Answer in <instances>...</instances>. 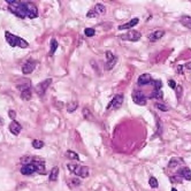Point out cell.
Segmentation results:
<instances>
[{
    "label": "cell",
    "mask_w": 191,
    "mask_h": 191,
    "mask_svg": "<svg viewBox=\"0 0 191 191\" xmlns=\"http://www.w3.org/2000/svg\"><path fill=\"white\" fill-rule=\"evenodd\" d=\"M9 5L8 9L20 18H36L38 16V9L35 4L30 1H20V0H7Z\"/></svg>",
    "instance_id": "1"
},
{
    "label": "cell",
    "mask_w": 191,
    "mask_h": 191,
    "mask_svg": "<svg viewBox=\"0 0 191 191\" xmlns=\"http://www.w3.org/2000/svg\"><path fill=\"white\" fill-rule=\"evenodd\" d=\"M38 172L39 174H45V166L43 161H41L38 158H34V161L31 163H27V165H23L22 168H21V174L22 175H31V174Z\"/></svg>",
    "instance_id": "2"
},
{
    "label": "cell",
    "mask_w": 191,
    "mask_h": 191,
    "mask_svg": "<svg viewBox=\"0 0 191 191\" xmlns=\"http://www.w3.org/2000/svg\"><path fill=\"white\" fill-rule=\"evenodd\" d=\"M5 38H6L7 43L11 45L12 47H21V48H27L29 46V43L27 41H24L22 38H20L18 36L13 35L9 31H6L5 32Z\"/></svg>",
    "instance_id": "3"
},
{
    "label": "cell",
    "mask_w": 191,
    "mask_h": 191,
    "mask_svg": "<svg viewBox=\"0 0 191 191\" xmlns=\"http://www.w3.org/2000/svg\"><path fill=\"white\" fill-rule=\"evenodd\" d=\"M123 99H124L123 94H121V93H117V94H115V96H114V98L110 100V103L108 104V106H107V110H119V108L122 106V104H123Z\"/></svg>",
    "instance_id": "4"
},
{
    "label": "cell",
    "mask_w": 191,
    "mask_h": 191,
    "mask_svg": "<svg viewBox=\"0 0 191 191\" xmlns=\"http://www.w3.org/2000/svg\"><path fill=\"white\" fill-rule=\"evenodd\" d=\"M51 83H52V78H46V80H44V81L41 82V83H38L35 87L36 93H37L38 96L43 97V96L45 94V92H46V90L50 87Z\"/></svg>",
    "instance_id": "5"
},
{
    "label": "cell",
    "mask_w": 191,
    "mask_h": 191,
    "mask_svg": "<svg viewBox=\"0 0 191 191\" xmlns=\"http://www.w3.org/2000/svg\"><path fill=\"white\" fill-rule=\"evenodd\" d=\"M106 54V62H105V69L106 70H112L115 67L116 62H117V57L114 55L110 51H107L105 53Z\"/></svg>",
    "instance_id": "6"
},
{
    "label": "cell",
    "mask_w": 191,
    "mask_h": 191,
    "mask_svg": "<svg viewBox=\"0 0 191 191\" xmlns=\"http://www.w3.org/2000/svg\"><path fill=\"white\" fill-rule=\"evenodd\" d=\"M133 100L135 104L139 105V106H145L146 105V97L142 91L139 90H135L133 92Z\"/></svg>",
    "instance_id": "7"
},
{
    "label": "cell",
    "mask_w": 191,
    "mask_h": 191,
    "mask_svg": "<svg viewBox=\"0 0 191 191\" xmlns=\"http://www.w3.org/2000/svg\"><path fill=\"white\" fill-rule=\"evenodd\" d=\"M140 37H142L140 32L136 31V30H130V31H128L127 34L121 36V39L128 41H137L140 39Z\"/></svg>",
    "instance_id": "8"
},
{
    "label": "cell",
    "mask_w": 191,
    "mask_h": 191,
    "mask_svg": "<svg viewBox=\"0 0 191 191\" xmlns=\"http://www.w3.org/2000/svg\"><path fill=\"white\" fill-rule=\"evenodd\" d=\"M36 64H37V62H36L35 60L29 59V60L25 61L24 64L22 66V73H23L24 75H29V74H31V73L35 70Z\"/></svg>",
    "instance_id": "9"
},
{
    "label": "cell",
    "mask_w": 191,
    "mask_h": 191,
    "mask_svg": "<svg viewBox=\"0 0 191 191\" xmlns=\"http://www.w3.org/2000/svg\"><path fill=\"white\" fill-rule=\"evenodd\" d=\"M89 172H90L89 167H87V166H80L78 165L75 170H74V174L77 175V176H80V177H82V179H87V177H89V175H90Z\"/></svg>",
    "instance_id": "10"
},
{
    "label": "cell",
    "mask_w": 191,
    "mask_h": 191,
    "mask_svg": "<svg viewBox=\"0 0 191 191\" xmlns=\"http://www.w3.org/2000/svg\"><path fill=\"white\" fill-rule=\"evenodd\" d=\"M21 130H22V126H21L18 122H16L15 120L11 122V124H9V131H11L14 136H18L20 133H21Z\"/></svg>",
    "instance_id": "11"
},
{
    "label": "cell",
    "mask_w": 191,
    "mask_h": 191,
    "mask_svg": "<svg viewBox=\"0 0 191 191\" xmlns=\"http://www.w3.org/2000/svg\"><path fill=\"white\" fill-rule=\"evenodd\" d=\"M137 83H138V85H147V84L152 83V76L150 74H142L138 77Z\"/></svg>",
    "instance_id": "12"
},
{
    "label": "cell",
    "mask_w": 191,
    "mask_h": 191,
    "mask_svg": "<svg viewBox=\"0 0 191 191\" xmlns=\"http://www.w3.org/2000/svg\"><path fill=\"white\" fill-rule=\"evenodd\" d=\"M139 22L138 18H133L131 21H129L128 23H124V24H121V25H119V28L117 29L119 30H127V29H131L133 27H135V25H137Z\"/></svg>",
    "instance_id": "13"
},
{
    "label": "cell",
    "mask_w": 191,
    "mask_h": 191,
    "mask_svg": "<svg viewBox=\"0 0 191 191\" xmlns=\"http://www.w3.org/2000/svg\"><path fill=\"white\" fill-rule=\"evenodd\" d=\"M179 176L183 177V179H186V181H190L191 179V169L188 167L181 168V169L179 170Z\"/></svg>",
    "instance_id": "14"
},
{
    "label": "cell",
    "mask_w": 191,
    "mask_h": 191,
    "mask_svg": "<svg viewBox=\"0 0 191 191\" xmlns=\"http://www.w3.org/2000/svg\"><path fill=\"white\" fill-rule=\"evenodd\" d=\"M163 35H165V31H163V30H156L154 32L150 34L149 39H150L151 41H159L160 38H162Z\"/></svg>",
    "instance_id": "15"
},
{
    "label": "cell",
    "mask_w": 191,
    "mask_h": 191,
    "mask_svg": "<svg viewBox=\"0 0 191 191\" xmlns=\"http://www.w3.org/2000/svg\"><path fill=\"white\" fill-rule=\"evenodd\" d=\"M59 173H60L59 167H53L50 172V175H48V181L50 182H55L59 177Z\"/></svg>",
    "instance_id": "16"
},
{
    "label": "cell",
    "mask_w": 191,
    "mask_h": 191,
    "mask_svg": "<svg viewBox=\"0 0 191 191\" xmlns=\"http://www.w3.org/2000/svg\"><path fill=\"white\" fill-rule=\"evenodd\" d=\"M16 87L22 92V91L27 90V89H30V87H31V84H30L29 80H22L21 83H18V84H16Z\"/></svg>",
    "instance_id": "17"
},
{
    "label": "cell",
    "mask_w": 191,
    "mask_h": 191,
    "mask_svg": "<svg viewBox=\"0 0 191 191\" xmlns=\"http://www.w3.org/2000/svg\"><path fill=\"white\" fill-rule=\"evenodd\" d=\"M181 163H183V160L181 158H172L169 160V163H168V167L169 168H174V167H177L179 166Z\"/></svg>",
    "instance_id": "18"
},
{
    "label": "cell",
    "mask_w": 191,
    "mask_h": 191,
    "mask_svg": "<svg viewBox=\"0 0 191 191\" xmlns=\"http://www.w3.org/2000/svg\"><path fill=\"white\" fill-rule=\"evenodd\" d=\"M92 9L94 11V12H96V14H97L98 16H99V15H103V14H105V13H106V7H105L103 4H97L96 6L93 7Z\"/></svg>",
    "instance_id": "19"
},
{
    "label": "cell",
    "mask_w": 191,
    "mask_h": 191,
    "mask_svg": "<svg viewBox=\"0 0 191 191\" xmlns=\"http://www.w3.org/2000/svg\"><path fill=\"white\" fill-rule=\"evenodd\" d=\"M77 107H78V103L75 101V100H73V101H70L67 104V112L68 113H73V112H75L77 110Z\"/></svg>",
    "instance_id": "20"
},
{
    "label": "cell",
    "mask_w": 191,
    "mask_h": 191,
    "mask_svg": "<svg viewBox=\"0 0 191 191\" xmlns=\"http://www.w3.org/2000/svg\"><path fill=\"white\" fill-rule=\"evenodd\" d=\"M181 23L184 25L185 28H188V29H191V16H182L181 18Z\"/></svg>",
    "instance_id": "21"
},
{
    "label": "cell",
    "mask_w": 191,
    "mask_h": 191,
    "mask_svg": "<svg viewBox=\"0 0 191 191\" xmlns=\"http://www.w3.org/2000/svg\"><path fill=\"white\" fill-rule=\"evenodd\" d=\"M31 96H32V90H31V87L21 92V98L23 99V100H30V99H31Z\"/></svg>",
    "instance_id": "22"
},
{
    "label": "cell",
    "mask_w": 191,
    "mask_h": 191,
    "mask_svg": "<svg viewBox=\"0 0 191 191\" xmlns=\"http://www.w3.org/2000/svg\"><path fill=\"white\" fill-rule=\"evenodd\" d=\"M66 156H67L68 159H70V160H78V159H80L78 154L76 153L75 151H71V150H68L66 152Z\"/></svg>",
    "instance_id": "23"
},
{
    "label": "cell",
    "mask_w": 191,
    "mask_h": 191,
    "mask_svg": "<svg viewBox=\"0 0 191 191\" xmlns=\"http://www.w3.org/2000/svg\"><path fill=\"white\" fill-rule=\"evenodd\" d=\"M58 46H59V44H58V41H57V39H52V41H51V50H50V54H51V55H53V54L55 53Z\"/></svg>",
    "instance_id": "24"
},
{
    "label": "cell",
    "mask_w": 191,
    "mask_h": 191,
    "mask_svg": "<svg viewBox=\"0 0 191 191\" xmlns=\"http://www.w3.org/2000/svg\"><path fill=\"white\" fill-rule=\"evenodd\" d=\"M44 142H41L39 139H35L34 142H32V146H34V149L36 150H39V149H43L44 147Z\"/></svg>",
    "instance_id": "25"
},
{
    "label": "cell",
    "mask_w": 191,
    "mask_h": 191,
    "mask_svg": "<svg viewBox=\"0 0 191 191\" xmlns=\"http://www.w3.org/2000/svg\"><path fill=\"white\" fill-rule=\"evenodd\" d=\"M154 107H156V110H161V112H168V110H169L166 105L161 104V103H156V104H154Z\"/></svg>",
    "instance_id": "26"
},
{
    "label": "cell",
    "mask_w": 191,
    "mask_h": 191,
    "mask_svg": "<svg viewBox=\"0 0 191 191\" xmlns=\"http://www.w3.org/2000/svg\"><path fill=\"white\" fill-rule=\"evenodd\" d=\"M68 184H69L70 188H75V186H80L81 185V181L78 179H71L68 182Z\"/></svg>",
    "instance_id": "27"
},
{
    "label": "cell",
    "mask_w": 191,
    "mask_h": 191,
    "mask_svg": "<svg viewBox=\"0 0 191 191\" xmlns=\"http://www.w3.org/2000/svg\"><path fill=\"white\" fill-rule=\"evenodd\" d=\"M82 113H83V116H84V119L91 120V117H92V114H91V112L89 110V108L84 107V108H83V110H82Z\"/></svg>",
    "instance_id": "28"
},
{
    "label": "cell",
    "mask_w": 191,
    "mask_h": 191,
    "mask_svg": "<svg viewBox=\"0 0 191 191\" xmlns=\"http://www.w3.org/2000/svg\"><path fill=\"white\" fill-rule=\"evenodd\" d=\"M149 184H150L151 188H158V185H159V183H158V179H156V177H150V179H149Z\"/></svg>",
    "instance_id": "29"
},
{
    "label": "cell",
    "mask_w": 191,
    "mask_h": 191,
    "mask_svg": "<svg viewBox=\"0 0 191 191\" xmlns=\"http://www.w3.org/2000/svg\"><path fill=\"white\" fill-rule=\"evenodd\" d=\"M163 97V93L161 90H154V93L151 96V98H156V99H162Z\"/></svg>",
    "instance_id": "30"
},
{
    "label": "cell",
    "mask_w": 191,
    "mask_h": 191,
    "mask_svg": "<svg viewBox=\"0 0 191 191\" xmlns=\"http://www.w3.org/2000/svg\"><path fill=\"white\" fill-rule=\"evenodd\" d=\"M32 161H34V158H32V156H23V158H21V162L24 163V165L31 163Z\"/></svg>",
    "instance_id": "31"
},
{
    "label": "cell",
    "mask_w": 191,
    "mask_h": 191,
    "mask_svg": "<svg viewBox=\"0 0 191 191\" xmlns=\"http://www.w3.org/2000/svg\"><path fill=\"white\" fill-rule=\"evenodd\" d=\"M84 35L87 36V37H92V36H94V29L87 28V29L84 30Z\"/></svg>",
    "instance_id": "32"
},
{
    "label": "cell",
    "mask_w": 191,
    "mask_h": 191,
    "mask_svg": "<svg viewBox=\"0 0 191 191\" xmlns=\"http://www.w3.org/2000/svg\"><path fill=\"white\" fill-rule=\"evenodd\" d=\"M152 84L154 85V90H161L162 87V82L156 80V81H152Z\"/></svg>",
    "instance_id": "33"
},
{
    "label": "cell",
    "mask_w": 191,
    "mask_h": 191,
    "mask_svg": "<svg viewBox=\"0 0 191 191\" xmlns=\"http://www.w3.org/2000/svg\"><path fill=\"white\" fill-rule=\"evenodd\" d=\"M77 166H78L77 163H68V165H67V167H68V169H69L71 173H74V170L76 169Z\"/></svg>",
    "instance_id": "34"
},
{
    "label": "cell",
    "mask_w": 191,
    "mask_h": 191,
    "mask_svg": "<svg viewBox=\"0 0 191 191\" xmlns=\"http://www.w3.org/2000/svg\"><path fill=\"white\" fill-rule=\"evenodd\" d=\"M176 96H177V98L181 97V94H182V85H176Z\"/></svg>",
    "instance_id": "35"
},
{
    "label": "cell",
    "mask_w": 191,
    "mask_h": 191,
    "mask_svg": "<svg viewBox=\"0 0 191 191\" xmlns=\"http://www.w3.org/2000/svg\"><path fill=\"white\" fill-rule=\"evenodd\" d=\"M8 115H9V117L14 121V119L16 117V112H15V110H8Z\"/></svg>",
    "instance_id": "36"
},
{
    "label": "cell",
    "mask_w": 191,
    "mask_h": 191,
    "mask_svg": "<svg viewBox=\"0 0 191 191\" xmlns=\"http://www.w3.org/2000/svg\"><path fill=\"white\" fill-rule=\"evenodd\" d=\"M168 85L172 87V89H175V87H176V83H175V81H173V80H169V81H168Z\"/></svg>",
    "instance_id": "37"
},
{
    "label": "cell",
    "mask_w": 191,
    "mask_h": 191,
    "mask_svg": "<svg viewBox=\"0 0 191 191\" xmlns=\"http://www.w3.org/2000/svg\"><path fill=\"white\" fill-rule=\"evenodd\" d=\"M170 181L173 183H181V179L179 177H170Z\"/></svg>",
    "instance_id": "38"
},
{
    "label": "cell",
    "mask_w": 191,
    "mask_h": 191,
    "mask_svg": "<svg viewBox=\"0 0 191 191\" xmlns=\"http://www.w3.org/2000/svg\"><path fill=\"white\" fill-rule=\"evenodd\" d=\"M181 70H182V66H179V68H177V73H179V74H181V73H182Z\"/></svg>",
    "instance_id": "39"
},
{
    "label": "cell",
    "mask_w": 191,
    "mask_h": 191,
    "mask_svg": "<svg viewBox=\"0 0 191 191\" xmlns=\"http://www.w3.org/2000/svg\"><path fill=\"white\" fill-rule=\"evenodd\" d=\"M185 67H186L188 69H191V64H185Z\"/></svg>",
    "instance_id": "40"
},
{
    "label": "cell",
    "mask_w": 191,
    "mask_h": 191,
    "mask_svg": "<svg viewBox=\"0 0 191 191\" xmlns=\"http://www.w3.org/2000/svg\"><path fill=\"white\" fill-rule=\"evenodd\" d=\"M172 191H177V190H176V189H175V188H173V189H172Z\"/></svg>",
    "instance_id": "41"
}]
</instances>
